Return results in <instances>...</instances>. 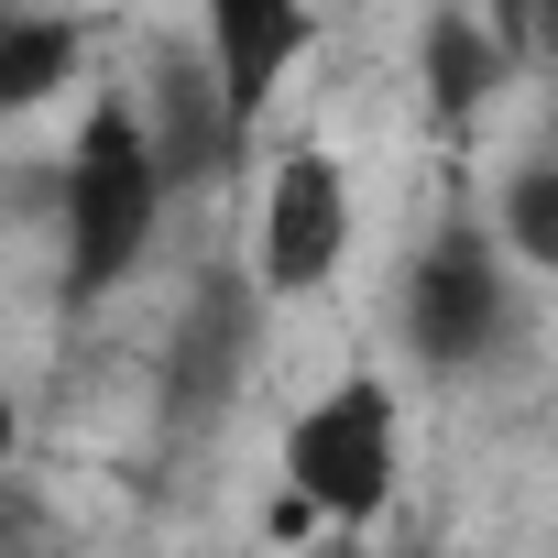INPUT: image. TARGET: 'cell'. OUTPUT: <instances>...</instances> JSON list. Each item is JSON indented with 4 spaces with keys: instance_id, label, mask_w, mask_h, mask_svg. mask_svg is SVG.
Listing matches in <instances>:
<instances>
[{
    "instance_id": "52a82bcc",
    "label": "cell",
    "mask_w": 558,
    "mask_h": 558,
    "mask_svg": "<svg viewBox=\"0 0 558 558\" xmlns=\"http://www.w3.org/2000/svg\"><path fill=\"white\" fill-rule=\"evenodd\" d=\"M143 143H154L165 197H175V186H197V175H219V165L241 154V132H230V110H219V88H208V66H197V56H154Z\"/></svg>"
},
{
    "instance_id": "3957f363",
    "label": "cell",
    "mask_w": 558,
    "mask_h": 558,
    "mask_svg": "<svg viewBox=\"0 0 558 558\" xmlns=\"http://www.w3.org/2000/svg\"><path fill=\"white\" fill-rule=\"evenodd\" d=\"M504 329H514V307H504V252H493V230L449 219V230L405 263V351H416L427 373H471V362L504 351Z\"/></svg>"
},
{
    "instance_id": "6da1fadb",
    "label": "cell",
    "mask_w": 558,
    "mask_h": 558,
    "mask_svg": "<svg viewBox=\"0 0 558 558\" xmlns=\"http://www.w3.org/2000/svg\"><path fill=\"white\" fill-rule=\"evenodd\" d=\"M56 175H66V296L99 307L121 274L154 252V219H165V175H154L143 110L121 88H99L88 99V132H77V154Z\"/></svg>"
},
{
    "instance_id": "9c48e42d",
    "label": "cell",
    "mask_w": 558,
    "mask_h": 558,
    "mask_svg": "<svg viewBox=\"0 0 558 558\" xmlns=\"http://www.w3.org/2000/svg\"><path fill=\"white\" fill-rule=\"evenodd\" d=\"M77 56H88L77 23H56V12H0V110L56 99V88L77 77Z\"/></svg>"
},
{
    "instance_id": "8fae6325",
    "label": "cell",
    "mask_w": 558,
    "mask_h": 558,
    "mask_svg": "<svg viewBox=\"0 0 558 558\" xmlns=\"http://www.w3.org/2000/svg\"><path fill=\"white\" fill-rule=\"evenodd\" d=\"M0 449H12V395H0Z\"/></svg>"
},
{
    "instance_id": "5b68a950",
    "label": "cell",
    "mask_w": 558,
    "mask_h": 558,
    "mask_svg": "<svg viewBox=\"0 0 558 558\" xmlns=\"http://www.w3.org/2000/svg\"><path fill=\"white\" fill-rule=\"evenodd\" d=\"M252 329H263V296L241 286V274H208L175 351H165V416L175 427H208L230 395H241V362H252Z\"/></svg>"
},
{
    "instance_id": "8992f818",
    "label": "cell",
    "mask_w": 558,
    "mask_h": 558,
    "mask_svg": "<svg viewBox=\"0 0 558 558\" xmlns=\"http://www.w3.org/2000/svg\"><path fill=\"white\" fill-rule=\"evenodd\" d=\"M307 45H318V23L286 12V0H219V12H208V88H219V110H230L241 143H252L274 77H286Z\"/></svg>"
},
{
    "instance_id": "30bf717a",
    "label": "cell",
    "mask_w": 558,
    "mask_h": 558,
    "mask_svg": "<svg viewBox=\"0 0 558 558\" xmlns=\"http://www.w3.org/2000/svg\"><path fill=\"white\" fill-rule=\"evenodd\" d=\"M504 241H514V263L558 274V154H536V165L504 186Z\"/></svg>"
},
{
    "instance_id": "277c9868",
    "label": "cell",
    "mask_w": 558,
    "mask_h": 558,
    "mask_svg": "<svg viewBox=\"0 0 558 558\" xmlns=\"http://www.w3.org/2000/svg\"><path fill=\"white\" fill-rule=\"evenodd\" d=\"M340 263H351V165L329 143H296L263 197V296H318Z\"/></svg>"
},
{
    "instance_id": "ba28073f",
    "label": "cell",
    "mask_w": 558,
    "mask_h": 558,
    "mask_svg": "<svg viewBox=\"0 0 558 558\" xmlns=\"http://www.w3.org/2000/svg\"><path fill=\"white\" fill-rule=\"evenodd\" d=\"M525 56V12H504V23H471V12H438L427 23V45H416V66H427V99H438V121H471L493 88H504V66Z\"/></svg>"
},
{
    "instance_id": "7a4b0ae2",
    "label": "cell",
    "mask_w": 558,
    "mask_h": 558,
    "mask_svg": "<svg viewBox=\"0 0 558 558\" xmlns=\"http://www.w3.org/2000/svg\"><path fill=\"white\" fill-rule=\"evenodd\" d=\"M286 493L318 514V525H373L384 493H395V395L373 373L329 384L296 427H286Z\"/></svg>"
}]
</instances>
